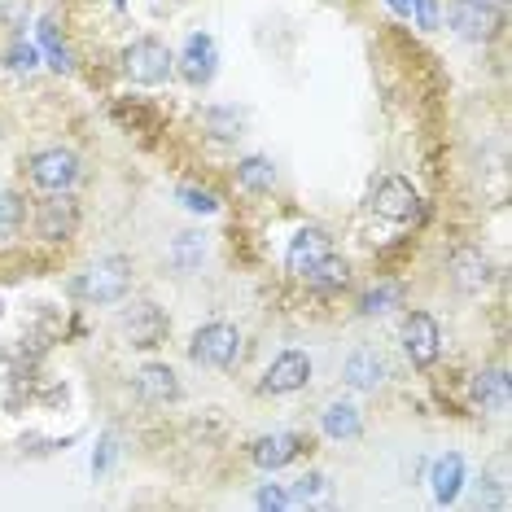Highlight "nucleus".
<instances>
[{
	"instance_id": "30",
	"label": "nucleus",
	"mask_w": 512,
	"mask_h": 512,
	"mask_svg": "<svg viewBox=\"0 0 512 512\" xmlns=\"http://www.w3.org/2000/svg\"><path fill=\"white\" fill-rule=\"evenodd\" d=\"M114 451H119V442H114V434H106V438H101V447L92 451V473H106L110 460H114Z\"/></svg>"
},
{
	"instance_id": "20",
	"label": "nucleus",
	"mask_w": 512,
	"mask_h": 512,
	"mask_svg": "<svg viewBox=\"0 0 512 512\" xmlns=\"http://www.w3.org/2000/svg\"><path fill=\"white\" fill-rule=\"evenodd\" d=\"M237 184L246 193H267L276 184V167H272V158H241L237 162Z\"/></svg>"
},
{
	"instance_id": "17",
	"label": "nucleus",
	"mask_w": 512,
	"mask_h": 512,
	"mask_svg": "<svg viewBox=\"0 0 512 512\" xmlns=\"http://www.w3.org/2000/svg\"><path fill=\"white\" fill-rule=\"evenodd\" d=\"M429 482H434V499H438V504H456L460 486H464V460L456 456V451H451V456H442V460H434Z\"/></svg>"
},
{
	"instance_id": "4",
	"label": "nucleus",
	"mask_w": 512,
	"mask_h": 512,
	"mask_svg": "<svg viewBox=\"0 0 512 512\" xmlns=\"http://www.w3.org/2000/svg\"><path fill=\"white\" fill-rule=\"evenodd\" d=\"M368 206H372V211H377L381 219H390V224H407V219L421 215V193H416L403 176H386V180L372 184Z\"/></svg>"
},
{
	"instance_id": "31",
	"label": "nucleus",
	"mask_w": 512,
	"mask_h": 512,
	"mask_svg": "<svg viewBox=\"0 0 512 512\" xmlns=\"http://www.w3.org/2000/svg\"><path fill=\"white\" fill-rule=\"evenodd\" d=\"M407 5L416 9V22H421L425 31H434V27H438V5H434V0H407Z\"/></svg>"
},
{
	"instance_id": "6",
	"label": "nucleus",
	"mask_w": 512,
	"mask_h": 512,
	"mask_svg": "<svg viewBox=\"0 0 512 512\" xmlns=\"http://www.w3.org/2000/svg\"><path fill=\"white\" fill-rule=\"evenodd\" d=\"M403 351L412 359L416 368H429L442 351V329L434 316H425V311H412V316L403 320Z\"/></svg>"
},
{
	"instance_id": "33",
	"label": "nucleus",
	"mask_w": 512,
	"mask_h": 512,
	"mask_svg": "<svg viewBox=\"0 0 512 512\" xmlns=\"http://www.w3.org/2000/svg\"><path fill=\"white\" fill-rule=\"evenodd\" d=\"M386 5H390L394 14H399V18H407V14H412V5H407V0H386Z\"/></svg>"
},
{
	"instance_id": "27",
	"label": "nucleus",
	"mask_w": 512,
	"mask_h": 512,
	"mask_svg": "<svg viewBox=\"0 0 512 512\" xmlns=\"http://www.w3.org/2000/svg\"><path fill=\"white\" fill-rule=\"evenodd\" d=\"M40 49H44V57H49V66L57 75H71L75 71V62H71V53L57 44V36H53V22H40Z\"/></svg>"
},
{
	"instance_id": "22",
	"label": "nucleus",
	"mask_w": 512,
	"mask_h": 512,
	"mask_svg": "<svg viewBox=\"0 0 512 512\" xmlns=\"http://www.w3.org/2000/svg\"><path fill=\"white\" fill-rule=\"evenodd\" d=\"M302 281H307L311 289H342L346 281H351V267L337 259V254H329V259H320L307 276H302Z\"/></svg>"
},
{
	"instance_id": "1",
	"label": "nucleus",
	"mask_w": 512,
	"mask_h": 512,
	"mask_svg": "<svg viewBox=\"0 0 512 512\" xmlns=\"http://www.w3.org/2000/svg\"><path fill=\"white\" fill-rule=\"evenodd\" d=\"M127 285H132V263L123 254H110V259H97L79 276L71 285V294L84 302H119L127 294Z\"/></svg>"
},
{
	"instance_id": "9",
	"label": "nucleus",
	"mask_w": 512,
	"mask_h": 512,
	"mask_svg": "<svg viewBox=\"0 0 512 512\" xmlns=\"http://www.w3.org/2000/svg\"><path fill=\"white\" fill-rule=\"evenodd\" d=\"M307 381H311V359L302 351H285L263 372V394H294L307 386Z\"/></svg>"
},
{
	"instance_id": "32",
	"label": "nucleus",
	"mask_w": 512,
	"mask_h": 512,
	"mask_svg": "<svg viewBox=\"0 0 512 512\" xmlns=\"http://www.w3.org/2000/svg\"><path fill=\"white\" fill-rule=\"evenodd\" d=\"M254 504L259 508H289V495L281 491V486H263V491L254 495Z\"/></svg>"
},
{
	"instance_id": "25",
	"label": "nucleus",
	"mask_w": 512,
	"mask_h": 512,
	"mask_svg": "<svg viewBox=\"0 0 512 512\" xmlns=\"http://www.w3.org/2000/svg\"><path fill=\"white\" fill-rule=\"evenodd\" d=\"M202 254H206L202 237H197V232H180L176 246H171V263H176L180 272H193V267L202 263Z\"/></svg>"
},
{
	"instance_id": "5",
	"label": "nucleus",
	"mask_w": 512,
	"mask_h": 512,
	"mask_svg": "<svg viewBox=\"0 0 512 512\" xmlns=\"http://www.w3.org/2000/svg\"><path fill=\"white\" fill-rule=\"evenodd\" d=\"M451 27H456V36L464 40H495L499 27H504V18H499V9L491 5V0H456L451 5Z\"/></svg>"
},
{
	"instance_id": "3",
	"label": "nucleus",
	"mask_w": 512,
	"mask_h": 512,
	"mask_svg": "<svg viewBox=\"0 0 512 512\" xmlns=\"http://www.w3.org/2000/svg\"><path fill=\"white\" fill-rule=\"evenodd\" d=\"M241 355V333L232 324L215 320V324H202L189 342V359L202 368H232Z\"/></svg>"
},
{
	"instance_id": "15",
	"label": "nucleus",
	"mask_w": 512,
	"mask_h": 512,
	"mask_svg": "<svg viewBox=\"0 0 512 512\" xmlns=\"http://www.w3.org/2000/svg\"><path fill=\"white\" fill-rule=\"evenodd\" d=\"M136 394L145 403H171V399H180V381L167 364H145L136 372Z\"/></svg>"
},
{
	"instance_id": "10",
	"label": "nucleus",
	"mask_w": 512,
	"mask_h": 512,
	"mask_svg": "<svg viewBox=\"0 0 512 512\" xmlns=\"http://www.w3.org/2000/svg\"><path fill=\"white\" fill-rule=\"evenodd\" d=\"M333 254V237L324 228H298L294 232V241H289V254H285V263H289V272L294 276H307L311 267H316L320 259H329Z\"/></svg>"
},
{
	"instance_id": "19",
	"label": "nucleus",
	"mask_w": 512,
	"mask_h": 512,
	"mask_svg": "<svg viewBox=\"0 0 512 512\" xmlns=\"http://www.w3.org/2000/svg\"><path fill=\"white\" fill-rule=\"evenodd\" d=\"M320 425L329 438H359V429H364V421H359V407L355 403H329L320 412Z\"/></svg>"
},
{
	"instance_id": "14",
	"label": "nucleus",
	"mask_w": 512,
	"mask_h": 512,
	"mask_svg": "<svg viewBox=\"0 0 512 512\" xmlns=\"http://www.w3.org/2000/svg\"><path fill=\"white\" fill-rule=\"evenodd\" d=\"M302 451H307V438L302 434H267L250 447V456L259 469H285L289 460H298Z\"/></svg>"
},
{
	"instance_id": "18",
	"label": "nucleus",
	"mask_w": 512,
	"mask_h": 512,
	"mask_svg": "<svg viewBox=\"0 0 512 512\" xmlns=\"http://www.w3.org/2000/svg\"><path fill=\"white\" fill-rule=\"evenodd\" d=\"M473 394H477V403L486 407V412H495V416H504L508 412V372L504 368H495V372H482V377L473 381Z\"/></svg>"
},
{
	"instance_id": "13",
	"label": "nucleus",
	"mask_w": 512,
	"mask_h": 512,
	"mask_svg": "<svg viewBox=\"0 0 512 512\" xmlns=\"http://www.w3.org/2000/svg\"><path fill=\"white\" fill-rule=\"evenodd\" d=\"M123 333L132 346H158L162 337H167V316H162L154 302H136L123 316Z\"/></svg>"
},
{
	"instance_id": "34",
	"label": "nucleus",
	"mask_w": 512,
	"mask_h": 512,
	"mask_svg": "<svg viewBox=\"0 0 512 512\" xmlns=\"http://www.w3.org/2000/svg\"><path fill=\"white\" fill-rule=\"evenodd\" d=\"M114 5H123V0H114Z\"/></svg>"
},
{
	"instance_id": "28",
	"label": "nucleus",
	"mask_w": 512,
	"mask_h": 512,
	"mask_svg": "<svg viewBox=\"0 0 512 512\" xmlns=\"http://www.w3.org/2000/svg\"><path fill=\"white\" fill-rule=\"evenodd\" d=\"M180 202L189 206L193 215H215V211H219L215 193H211V189H197V184H180Z\"/></svg>"
},
{
	"instance_id": "29",
	"label": "nucleus",
	"mask_w": 512,
	"mask_h": 512,
	"mask_svg": "<svg viewBox=\"0 0 512 512\" xmlns=\"http://www.w3.org/2000/svg\"><path fill=\"white\" fill-rule=\"evenodd\" d=\"M5 62H9V71H36V66H40V49H36V44H14V49H9V57H5Z\"/></svg>"
},
{
	"instance_id": "21",
	"label": "nucleus",
	"mask_w": 512,
	"mask_h": 512,
	"mask_svg": "<svg viewBox=\"0 0 512 512\" xmlns=\"http://www.w3.org/2000/svg\"><path fill=\"white\" fill-rule=\"evenodd\" d=\"M202 127L211 136H219V141H237L241 127H246V114L237 106H211V110H202Z\"/></svg>"
},
{
	"instance_id": "12",
	"label": "nucleus",
	"mask_w": 512,
	"mask_h": 512,
	"mask_svg": "<svg viewBox=\"0 0 512 512\" xmlns=\"http://www.w3.org/2000/svg\"><path fill=\"white\" fill-rule=\"evenodd\" d=\"M176 62H180V75L189 79L193 88L211 84V79H215V62H219V53H215V40L197 31V36H189V40H184V53L176 57Z\"/></svg>"
},
{
	"instance_id": "26",
	"label": "nucleus",
	"mask_w": 512,
	"mask_h": 512,
	"mask_svg": "<svg viewBox=\"0 0 512 512\" xmlns=\"http://www.w3.org/2000/svg\"><path fill=\"white\" fill-rule=\"evenodd\" d=\"M22 219H27V206L18 202V193H0V241H14Z\"/></svg>"
},
{
	"instance_id": "11",
	"label": "nucleus",
	"mask_w": 512,
	"mask_h": 512,
	"mask_svg": "<svg viewBox=\"0 0 512 512\" xmlns=\"http://www.w3.org/2000/svg\"><path fill=\"white\" fill-rule=\"evenodd\" d=\"M75 228H79V211H75V202L66 193H53L49 202L40 206V215H36V232L44 241H71L75 237Z\"/></svg>"
},
{
	"instance_id": "24",
	"label": "nucleus",
	"mask_w": 512,
	"mask_h": 512,
	"mask_svg": "<svg viewBox=\"0 0 512 512\" xmlns=\"http://www.w3.org/2000/svg\"><path fill=\"white\" fill-rule=\"evenodd\" d=\"M289 495V504H329V477L324 473H307V477H298L294 482V491H285Z\"/></svg>"
},
{
	"instance_id": "16",
	"label": "nucleus",
	"mask_w": 512,
	"mask_h": 512,
	"mask_svg": "<svg viewBox=\"0 0 512 512\" xmlns=\"http://www.w3.org/2000/svg\"><path fill=\"white\" fill-rule=\"evenodd\" d=\"M386 377H390L386 359L372 351V346H364V351H355L346 359V381H351L355 390H377V386H386Z\"/></svg>"
},
{
	"instance_id": "23",
	"label": "nucleus",
	"mask_w": 512,
	"mask_h": 512,
	"mask_svg": "<svg viewBox=\"0 0 512 512\" xmlns=\"http://www.w3.org/2000/svg\"><path fill=\"white\" fill-rule=\"evenodd\" d=\"M399 302H403V289L394 281H386V285H372L368 294L359 298V311H364V316H390Z\"/></svg>"
},
{
	"instance_id": "7",
	"label": "nucleus",
	"mask_w": 512,
	"mask_h": 512,
	"mask_svg": "<svg viewBox=\"0 0 512 512\" xmlns=\"http://www.w3.org/2000/svg\"><path fill=\"white\" fill-rule=\"evenodd\" d=\"M31 180L49 193H66L79 180V158L71 149H40V154L31 158Z\"/></svg>"
},
{
	"instance_id": "2",
	"label": "nucleus",
	"mask_w": 512,
	"mask_h": 512,
	"mask_svg": "<svg viewBox=\"0 0 512 512\" xmlns=\"http://www.w3.org/2000/svg\"><path fill=\"white\" fill-rule=\"evenodd\" d=\"M123 71H127V79H132V84L158 88V84H167V79H171V71H176V57H171V49H167L162 40L145 36V40H132V44H127Z\"/></svg>"
},
{
	"instance_id": "8",
	"label": "nucleus",
	"mask_w": 512,
	"mask_h": 512,
	"mask_svg": "<svg viewBox=\"0 0 512 512\" xmlns=\"http://www.w3.org/2000/svg\"><path fill=\"white\" fill-rule=\"evenodd\" d=\"M447 272H451V285H456L460 294H482V289L491 285V259H486L482 250H473V246L451 250Z\"/></svg>"
}]
</instances>
